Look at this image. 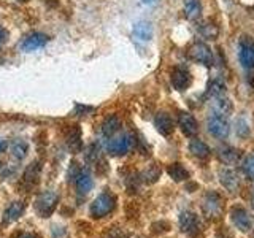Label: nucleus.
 <instances>
[{"label":"nucleus","instance_id":"1","mask_svg":"<svg viewBox=\"0 0 254 238\" xmlns=\"http://www.w3.org/2000/svg\"><path fill=\"white\" fill-rule=\"evenodd\" d=\"M58 203H59V194L53 189L45 190V192L40 194L38 198L35 200V211L38 213V216L50 218L54 213Z\"/></svg>","mask_w":254,"mask_h":238},{"label":"nucleus","instance_id":"2","mask_svg":"<svg viewBox=\"0 0 254 238\" xmlns=\"http://www.w3.org/2000/svg\"><path fill=\"white\" fill-rule=\"evenodd\" d=\"M135 145H137V138H135L133 133H123L107 143V151L113 156H123L135 148Z\"/></svg>","mask_w":254,"mask_h":238},{"label":"nucleus","instance_id":"3","mask_svg":"<svg viewBox=\"0 0 254 238\" xmlns=\"http://www.w3.org/2000/svg\"><path fill=\"white\" fill-rule=\"evenodd\" d=\"M116 206V197L110 192L100 194L91 205V216L95 219H100L103 216H107Z\"/></svg>","mask_w":254,"mask_h":238},{"label":"nucleus","instance_id":"4","mask_svg":"<svg viewBox=\"0 0 254 238\" xmlns=\"http://www.w3.org/2000/svg\"><path fill=\"white\" fill-rule=\"evenodd\" d=\"M178 222H180V229L189 237H197L202 230L200 221H198L197 214L194 211H189V210L181 211Z\"/></svg>","mask_w":254,"mask_h":238},{"label":"nucleus","instance_id":"5","mask_svg":"<svg viewBox=\"0 0 254 238\" xmlns=\"http://www.w3.org/2000/svg\"><path fill=\"white\" fill-rule=\"evenodd\" d=\"M188 54L194 62L202 63V65H205V67H210L213 63V53L206 43L197 42L194 45H190L189 50H188Z\"/></svg>","mask_w":254,"mask_h":238},{"label":"nucleus","instance_id":"6","mask_svg":"<svg viewBox=\"0 0 254 238\" xmlns=\"http://www.w3.org/2000/svg\"><path fill=\"white\" fill-rule=\"evenodd\" d=\"M202 210L208 218H219L222 213V198L218 192H208L203 197Z\"/></svg>","mask_w":254,"mask_h":238},{"label":"nucleus","instance_id":"7","mask_svg":"<svg viewBox=\"0 0 254 238\" xmlns=\"http://www.w3.org/2000/svg\"><path fill=\"white\" fill-rule=\"evenodd\" d=\"M40 170H42L40 162H32L26 169L21 179V189L24 192H30V190H34L37 187L38 179H40Z\"/></svg>","mask_w":254,"mask_h":238},{"label":"nucleus","instance_id":"8","mask_svg":"<svg viewBox=\"0 0 254 238\" xmlns=\"http://www.w3.org/2000/svg\"><path fill=\"white\" fill-rule=\"evenodd\" d=\"M238 59L245 68H254V42L250 37H243L238 48Z\"/></svg>","mask_w":254,"mask_h":238},{"label":"nucleus","instance_id":"9","mask_svg":"<svg viewBox=\"0 0 254 238\" xmlns=\"http://www.w3.org/2000/svg\"><path fill=\"white\" fill-rule=\"evenodd\" d=\"M208 132L213 135L214 138H227V135L230 132L229 122L226 121V118H222L219 115H211L208 118Z\"/></svg>","mask_w":254,"mask_h":238},{"label":"nucleus","instance_id":"10","mask_svg":"<svg viewBox=\"0 0 254 238\" xmlns=\"http://www.w3.org/2000/svg\"><path fill=\"white\" fill-rule=\"evenodd\" d=\"M170 81H172L175 89L180 91V92H185L190 86V83H192V76H190L189 70L186 67H175L172 70Z\"/></svg>","mask_w":254,"mask_h":238},{"label":"nucleus","instance_id":"11","mask_svg":"<svg viewBox=\"0 0 254 238\" xmlns=\"http://www.w3.org/2000/svg\"><path fill=\"white\" fill-rule=\"evenodd\" d=\"M230 219H232V224L242 232H248L253 227V219L250 213L245 208H240V206H235V208L230 210Z\"/></svg>","mask_w":254,"mask_h":238},{"label":"nucleus","instance_id":"12","mask_svg":"<svg viewBox=\"0 0 254 238\" xmlns=\"http://www.w3.org/2000/svg\"><path fill=\"white\" fill-rule=\"evenodd\" d=\"M48 42H50V37L42 34V32H32L26 38L21 42V50L22 51H35L38 48H43Z\"/></svg>","mask_w":254,"mask_h":238},{"label":"nucleus","instance_id":"13","mask_svg":"<svg viewBox=\"0 0 254 238\" xmlns=\"http://www.w3.org/2000/svg\"><path fill=\"white\" fill-rule=\"evenodd\" d=\"M178 124L186 137L194 138V135H197L198 132V124L195 121V118L190 113H188V111H180L178 113Z\"/></svg>","mask_w":254,"mask_h":238},{"label":"nucleus","instance_id":"14","mask_svg":"<svg viewBox=\"0 0 254 238\" xmlns=\"http://www.w3.org/2000/svg\"><path fill=\"white\" fill-rule=\"evenodd\" d=\"M154 127L161 135H164V137H169V135H172L173 130H175V122H173V119L170 118V115L157 113L156 118H154Z\"/></svg>","mask_w":254,"mask_h":238},{"label":"nucleus","instance_id":"15","mask_svg":"<svg viewBox=\"0 0 254 238\" xmlns=\"http://www.w3.org/2000/svg\"><path fill=\"white\" fill-rule=\"evenodd\" d=\"M218 157L226 165H235V164L240 162L242 153L237 148H232V146H221V148H218Z\"/></svg>","mask_w":254,"mask_h":238},{"label":"nucleus","instance_id":"16","mask_svg":"<svg viewBox=\"0 0 254 238\" xmlns=\"http://www.w3.org/2000/svg\"><path fill=\"white\" fill-rule=\"evenodd\" d=\"M218 177H219L221 184L224 186L227 190H237L238 186H240V179H238V177L235 175V172L229 170V169L221 170V172L218 173Z\"/></svg>","mask_w":254,"mask_h":238},{"label":"nucleus","instance_id":"17","mask_svg":"<svg viewBox=\"0 0 254 238\" xmlns=\"http://www.w3.org/2000/svg\"><path fill=\"white\" fill-rule=\"evenodd\" d=\"M24 210H26V205H24L22 202H13V203L3 211V222H6V224H10V222L18 221V219L22 216Z\"/></svg>","mask_w":254,"mask_h":238},{"label":"nucleus","instance_id":"18","mask_svg":"<svg viewBox=\"0 0 254 238\" xmlns=\"http://www.w3.org/2000/svg\"><path fill=\"white\" fill-rule=\"evenodd\" d=\"M75 182H76L78 192H81V194L89 192V190L92 189V184H94L91 173L87 172V170H81V172H79V173H78V177L75 178Z\"/></svg>","mask_w":254,"mask_h":238},{"label":"nucleus","instance_id":"19","mask_svg":"<svg viewBox=\"0 0 254 238\" xmlns=\"http://www.w3.org/2000/svg\"><path fill=\"white\" fill-rule=\"evenodd\" d=\"M133 37L137 40H141V42H149V40L153 38V26H151V24L146 22V21L135 24Z\"/></svg>","mask_w":254,"mask_h":238},{"label":"nucleus","instance_id":"20","mask_svg":"<svg viewBox=\"0 0 254 238\" xmlns=\"http://www.w3.org/2000/svg\"><path fill=\"white\" fill-rule=\"evenodd\" d=\"M189 153L198 157V159H205L210 156V148L206 146V143H203L202 140H197V138H192L189 141Z\"/></svg>","mask_w":254,"mask_h":238},{"label":"nucleus","instance_id":"21","mask_svg":"<svg viewBox=\"0 0 254 238\" xmlns=\"http://www.w3.org/2000/svg\"><path fill=\"white\" fill-rule=\"evenodd\" d=\"M234 110L232 103H230L224 95L222 97H214V102H213V113L214 115H219L222 118H227L230 111Z\"/></svg>","mask_w":254,"mask_h":238},{"label":"nucleus","instance_id":"22","mask_svg":"<svg viewBox=\"0 0 254 238\" xmlns=\"http://www.w3.org/2000/svg\"><path fill=\"white\" fill-rule=\"evenodd\" d=\"M185 14L190 21H195L202 16L200 0H185Z\"/></svg>","mask_w":254,"mask_h":238},{"label":"nucleus","instance_id":"23","mask_svg":"<svg viewBox=\"0 0 254 238\" xmlns=\"http://www.w3.org/2000/svg\"><path fill=\"white\" fill-rule=\"evenodd\" d=\"M167 173L170 175V178L173 181H186L189 178V172L186 170V167L180 164V162H175V164H170L169 169H167Z\"/></svg>","mask_w":254,"mask_h":238},{"label":"nucleus","instance_id":"24","mask_svg":"<svg viewBox=\"0 0 254 238\" xmlns=\"http://www.w3.org/2000/svg\"><path fill=\"white\" fill-rule=\"evenodd\" d=\"M67 146L71 153H76V151L81 149V130L78 129V125H73L67 135Z\"/></svg>","mask_w":254,"mask_h":238},{"label":"nucleus","instance_id":"25","mask_svg":"<svg viewBox=\"0 0 254 238\" xmlns=\"http://www.w3.org/2000/svg\"><path fill=\"white\" fill-rule=\"evenodd\" d=\"M119 125H121V121H119L118 116H108L102 124V133L105 137H113V135L119 130Z\"/></svg>","mask_w":254,"mask_h":238},{"label":"nucleus","instance_id":"26","mask_svg":"<svg viewBox=\"0 0 254 238\" xmlns=\"http://www.w3.org/2000/svg\"><path fill=\"white\" fill-rule=\"evenodd\" d=\"M198 32H200V35L203 38L214 40V38H218V35H219V27L213 21H205V22L200 24V26H198Z\"/></svg>","mask_w":254,"mask_h":238},{"label":"nucleus","instance_id":"27","mask_svg":"<svg viewBox=\"0 0 254 238\" xmlns=\"http://www.w3.org/2000/svg\"><path fill=\"white\" fill-rule=\"evenodd\" d=\"M27 151H29V146L27 143L24 140H14L13 145H11V154L16 157V159H24L27 156Z\"/></svg>","mask_w":254,"mask_h":238},{"label":"nucleus","instance_id":"28","mask_svg":"<svg viewBox=\"0 0 254 238\" xmlns=\"http://www.w3.org/2000/svg\"><path fill=\"white\" fill-rule=\"evenodd\" d=\"M226 92V84L222 79H214V81H211L210 84V89H208V94L211 95V97H222Z\"/></svg>","mask_w":254,"mask_h":238},{"label":"nucleus","instance_id":"29","mask_svg":"<svg viewBox=\"0 0 254 238\" xmlns=\"http://www.w3.org/2000/svg\"><path fill=\"white\" fill-rule=\"evenodd\" d=\"M242 169H243V173L246 175V178L254 181V153H251L245 157Z\"/></svg>","mask_w":254,"mask_h":238},{"label":"nucleus","instance_id":"30","mask_svg":"<svg viewBox=\"0 0 254 238\" xmlns=\"http://www.w3.org/2000/svg\"><path fill=\"white\" fill-rule=\"evenodd\" d=\"M159 177H161V169H159L157 165H151L149 169L141 175V179L146 182H154L159 179Z\"/></svg>","mask_w":254,"mask_h":238},{"label":"nucleus","instance_id":"31","mask_svg":"<svg viewBox=\"0 0 254 238\" xmlns=\"http://www.w3.org/2000/svg\"><path fill=\"white\" fill-rule=\"evenodd\" d=\"M235 132L240 135V137H248V135H250L248 122H246L245 119H238L237 124H235Z\"/></svg>","mask_w":254,"mask_h":238},{"label":"nucleus","instance_id":"32","mask_svg":"<svg viewBox=\"0 0 254 238\" xmlns=\"http://www.w3.org/2000/svg\"><path fill=\"white\" fill-rule=\"evenodd\" d=\"M124 237H126V234H124L119 227L111 229V232H110V235H108V238H124Z\"/></svg>","mask_w":254,"mask_h":238},{"label":"nucleus","instance_id":"33","mask_svg":"<svg viewBox=\"0 0 254 238\" xmlns=\"http://www.w3.org/2000/svg\"><path fill=\"white\" fill-rule=\"evenodd\" d=\"M6 40H8V32L3 27H0V46H2Z\"/></svg>","mask_w":254,"mask_h":238},{"label":"nucleus","instance_id":"34","mask_svg":"<svg viewBox=\"0 0 254 238\" xmlns=\"http://www.w3.org/2000/svg\"><path fill=\"white\" fill-rule=\"evenodd\" d=\"M16 238H38L35 234H29V232H26V234H19Z\"/></svg>","mask_w":254,"mask_h":238},{"label":"nucleus","instance_id":"35","mask_svg":"<svg viewBox=\"0 0 254 238\" xmlns=\"http://www.w3.org/2000/svg\"><path fill=\"white\" fill-rule=\"evenodd\" d=\"M5 148H6V141L0 138V153H2V151H5Z\"/></svg>","mask_w":254,"mask_h":238},{"label":"nucleus","instance_id":"36","mask_svg":"<svg viewBox=\"0 0 254 238\" xmlns=\"http://www.w3.org/2000/svg\"><path fill=\"white\" fill-rule=\"evenodd\" d=\"M143 3H151V2H154V0H141Z\"/></svg>","mask_w":254,"mask_h":238},{"label":"nucleus","instance_id":"37","mask_svg":"<svg viewBox=\"0 0 254 238\" xmlns=\"http://www.w3.org/2000/svg\"><path fill=\"white\" fill-rule=\"evenodd\" d=\"M253 205H254V194H253Z\"/></svg>","mask_w":254,"mask_h":238}]
</instances>
